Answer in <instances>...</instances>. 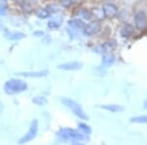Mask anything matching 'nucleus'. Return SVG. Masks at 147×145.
<instances>
[{"mask_svg":"<svg viewBox=\"0 0 147 145\" xmlns=\"http://www.w3.org/2000/svg\"><path fill=\"white\" fill-rule=\"evenodd\" d=\"M36 15L39 19H46L50 16V12L48 10H46V9H41V10H39L37 12Z\"/></svg>","mask_w":147,"mask_h":145,"instance_id":"17","label":"nucleus"},{"mask_svg":"<svg viewBox=\"0 0 147 145\" xmlns=\"http://www.w3.org/2000/svg\"><path fill=\"white\" fill-rule=\"evenodd\" d=\"M103 13L107 18H114L118 14V8L112 3H106L103 5Z\"/></svg>","mask_w":147,"mask_h":145,"instance_id":"7","label":"nucleus"},{"mask_svg":"<svg viewBox=\"0 0 147 145\" xmlns=\"http://www.w3.org/2000/svg\"><path fill=\"white\" fill-rule=\"evenodd\" d=\"M2 28H3V26H2V25H0V30H2Z\"/></svg>","mask_w":147,"mask_h":145,"instance_id":"25","label":"nucleus"},{"mask_svg":"<svg viewBox=\"0 0 147 145\" xmlns=\"http://www.w3.org/2000/svg\"><path fill=\"white\" fill-rule=\"evenodd\" d=\"M114 61H115V58H114V56L112 54H107V55H105L103 57V61H102V63H103V66H105V67H109L110 65H112L114 63Z\"/></svg>","mask_w":147,"mask_h":145,"instance_id":"13","label":"nucleus"},{"mask_svg":"<svg viewBox=\"0 0 147 145\" xmlns=\"http://www.w3.org/2000/svg\"><path fill=\"white\" fill-rule=\"evenodd\" d=\"M61 102L64 104L65 106H67L68 108H70L71 110L73 111V113L75 114L76 116H78L79 118L82 119V120H87L88 117L85 114V112L82 110V108L80 107L79 103H77L76 101L72 100V99L69 98H62L61 99Z\"/></svg>","mask_w":147,"mask_h":145,"instance_id":"3","label":"nucleus"},{"mask_svg":"<svg viewBox=\"0 0 147 145\" xmlns=\"http://www.w3.org/2000/svg\"><path fill=\"white\" fill-rule=\"evenodd\" d=\"M108 1H115V0H108Z\"/></svg>","mask_w":147,"mask_h":145,"instance_id":"26","label":"nucleus"},{"mask_svg":"<svg viewBox=\"0 0 147 145\" xmlns=\"http://www.w3.org/2000/svg\"><path fill=\"white\" fill-rule=\"evenodd\" d=\"M70 26L74 28H84V23L82 21H80V19H75V20L70 21Z\"/></svg>","mask_w":147,"mask_h":145,"instance_id":"15","label":"nucleus"},{"mask_svg":"<svg viewBox=\"0 0 147 145\" xmlns=\"http://www.w3.org/2000/svg\"><path fill=\"white\" fill-rule=\"evenodd\" d=\"M28 85L25 82L21 80L12 78V80L6 82V84H4V91L7 94H17L25 91Z\"/></svg>","mask_w":147,"mask_h":145,"instance_id":"2","label":"nucleus"},{"mask_svg":"<svg viewBox=\"0 0 147 145\" xmlns=\"http://www.w3.org/2000/svg\"><path fill=\"white\" fill-rule=\"evenodd\" d=\"M32 103H34L35 105L38 106H43L47 103V99L44 96H35L32 98Z\"/></svg>","mask_w":147,"mask_h":145,"instance_id":"14","label":"nucleus"},{"mask_svg":"<svg viewBox=\"0 0 147 145\" xmlns=\"http://www.w3.org/2000/svg\"><path fill=\"white\" fill-rule=\"evenodd\" d=\"M134 28L131 25H125L121 30V35L123 37H129L134 34Z\"/></svg>","mask_w":147,"mask_h":145,"instance_id":"10","label":"nucleus"},{"mask_svg":"<svg viewBox=\"0 0 147 145\" xmlns=\"http://www.w3.org/2000/svg\"><path fill=\"white\" fill-rule=\"evenodd\" d=\"M57 136L62 141H82V140H86L87 137H85L84 134L80 132L74 130L72 128H62L58 132Z\"/></svg>","mask_w":147,"mask_h":145,"instance_id":"1","label":"nucleus"},{"mask_svg":"<svg viewBox=\"0 0 147 145\" xmlns=\"http://www.w3.org/2000/svg\"><path fill=\"white\" fill-rule=\"evenodd\" d=\"M37 132H38V122H37V120H34L32 123H30V127L28 128V134H26L22 138L19 140V143H27V142L32 140L36 136Z\"/></svg>","mask_w":147,"mask_h":145,"instance_id":"4","label":"nucleus"},{"mask_svg":"<svg viewBox=\"0 0 147 145\" xmlns=\"http://www.w3.org/2000/svg\"><path fill=\"white\" fill-rule=\"evenodd\" d=\"M48 74L47 71H39V72H27V73H17L18 76L26 78H41L45 77Z\"/></svg>","mask_w":147,"mask_h":145,"instance_id":"9","label":"nucleus"},{"mask_svg":"<svg viewBox=\"0 0 147 145\" xmlns=\"http://www.w3.org/2000/svg\"><path fill=\"white\" fill-rule=\"evenodd\" d=\"M131 123H147V116H138V117H134L130 119Z\"/></svg>","mask_w":147,"mask_h":145,"instance_id":"16","label":"nucleus"},{"mask_svg":"<svg viewBox=\"0 0 147 145\" xmlns=\"http://www.w3.org/2000/svg\"><path fill=\"white\" fill-rule=\"evenodd\" d=\"M7 13V8L5 6H0V16H4Z\"/></svg>","mask_w":147,"mask_h":145,"instance_id":"22","label":"nucleus"},{"mask_svg":"<svg viewBox=\"0 0 147 145\" xmlns=\"http://www.w3.org/2000/svg\"><path fill=\"white\" fill-rule=\"evenodd\" d=\"M47 26H48V28H51V30H57L60 25H59V24H57V23H55L54 21H50V22L47 24Z\"/></svg>","mask_w":147,"mask_h":145,"instance_id":"20","label":"nucleus"},{"mask_svg":"<svg viewBox=\"0 0 147 145\" xmlns=\"http://www.w3.org/2000/svg\"><path fill=\"white\" fill-rule=\"evenodd\" d=\"M43 34H44V32H41V30H36V32H34V36H36V37H40V36H42Z\"/></svg>","mask_w":147,"mask_h":145,"instance_id":"23","label":"nucleus"},{"mask_svg":"<svg viewBox=\"0 0 147 145\" xmlns=\"http://www.w3.org/2000/svg\"><path fill=\"white\" fill-rule=\"evenodd\" d=\"M134 22L138 30H145L147 28V16L143 11H138L134 16Z\"/></svg>","mask_w":147,"mask_h":145,"instance_id":"5","label":"nucleus"},{"mask_svg":"<svg viewBox=\"0 0 147 145\" xmlns=\"http://www.w3.org/2000/svg\"><path fill=\"white\" fill-rule=\"evenodd\" d=\"M26 34H24L23 32H11L6 34V37L10 40H19L24 38Z\"/></svg>","mask_w":147,"mask_h":145,"instance_id":"12","label":"nucleus"},{"mask_svg":"<svg viewBox=\"0 0 147 145\" xmlns=\"http://www.w3.org/2000/svg\"><path fill=\"white\" fill-rule=\"evenodd\" d=\"M80 15L82 16L84 19H86V20H88V19L90 18V16H91L86 10H82V11H80Z\"/></svg>","mask_w":147,"mask_h":145,"instance_id":"21","label":"nucleus"},{"mask_svg":"<svg viewBox=\"0 0 147 145\" xmlns=\"http://www.w3.org/2000/svg\"><path fill=\"white\" fill-rule=\"evenodd\" d=\"M92 14H93V15L96 17V19H98V20H102V18L105 16L103 13V11H100L99 9H94V10L92 11Z\"/></svg>","mask_w":147,"mask_h":145,"instance_id":"19","label":"nucleus"},{"mask_svg":"<svg viewBox=\"0 0 147 145\" xmlns=\"http://www.w3.org/2000/svg\"><path fill=\"white\" fill-rule=\"evenodd\" d=\"M144 108L147 109V99H146L145 101H144Z\"/></svg>","mask_w":147,"mask_h":145,"instance_id":"24","label":"nucleus"},{"mask_svg":"<svg viewBox=\"0 0 147 145\" xmlns=\"http://www.w3.org/2000/svg\"><path fill=\"white\" fill-rule=\"evenodd\" d=\"M79 127H80V130H82V132H85V134H90V132H91L90 127H88V125H85V123H80Z\"/></svg>","mask_w":147,"mask_h":145,"instance_id":"18","label":"nucleus"},{"mask_svg":"<svg viewBox=\"0 0 147 145\" xmlns=\"http://www.w3.org/2000/svg\"><path fill=\"white\" fill-rule=\"evenodd\" d=\"M82 65L80 62H68L65 64H61L58 66V69L60 70H65V71H77L82 69Z\"/></svg>","mask_w":147,"mask_h":145,"instance_id":"8","label":"nucleus"},{"mask_svg":"<svg viewBox=\"0 0 147 145\" xmlns=\"http://www.w3.org/2000/svg\"><path fill=\"white\" fill-rule=\"evenodd\" d=\"M101 26L98 22H91L84 27V34L86 35H93L100 32Z\"/></svg>","mask_w":147,"mask_h":145,"instance_id":"6","label":"nucleus"},{"mask_svg":"<svg viewBox=\"0 0 147 145\" xmlns=\"http://www.w3.org/2000/svg\"><path fill=\"white\" fill-rule=\"evenodd\" d=\"M103 109L107 111H110L112 113H117V112H122L124 111V107L120 106V105H115V104H110V105H104L101 106Z\"/></svg>","mask_w":147,"mask_h":145,"instance_id":"11","label":"nucleus"}]
</instances>
